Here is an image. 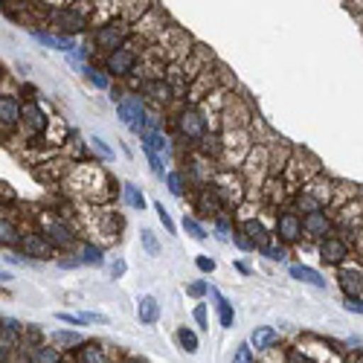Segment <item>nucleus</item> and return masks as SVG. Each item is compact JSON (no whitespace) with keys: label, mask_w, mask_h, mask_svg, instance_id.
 Instances as JSON below:
<instances>
[{"label":"nucleus","mask_w":363,"mask_h":363,"mask_svg":"<svg viewBox=\"0 0 363 363\" xmlns=\"http://www.w3.org/2000/svg\"><path fill=\"white\" fill-rule=\"evenodd\" d=\"M140 143H143V151H155V155H160L163 160H172V155H174L172 137L166 131H143Z\"/></svg>","instance_id":"obj_22"},{"label":"nucleus","mask_w":363,"mask_h":363,"mask_svg":"<svg viewBox=\"0 0 363 363\" xmlns=\"http://www.w3.org/2000/svg\"><path fill=\"white\" fill-rule=\"evenodd\" d=\"M82 76H84L87 84H94L96 90H111V87H113V82H111V76L105 73V67H99V65H94V62H87V65L82 67Z\"/></svg>","instance_id":"obj_32"},{"label":"nucleus","mask_w":363,"mask_h":363,"mask_svg":"<svg viewBox=\"0 0 363 363\" xmlns=\"http://www.w3.org/2000/svg\"><path fill=\"white\" fill-rule=\"evenodd\" d=\"M274 238L285 247H294L302 241V216L294 213L291 206H282V213H277V224H274Z\"/></svg>","instance_id":"obj_12"},{"label":"nucleus","mask_w":363,"mask_h":363,"mask_svg":"<svg viewBox=\"0 0 363 363\" xmlns=\"http://www.w3.org/2000/svg\"><path fill=\"white\" fill-rule=\"evenodd\" d=\"M184 230H186L195 241H206V235H209L206 227L201 224V218H195V216H184Z\"/></svg>","instance_id":"obj_41"},{"label":"nucleus","mask_w":363,"mask_h":363,"mask_svg":"<svg viewBox=\"0 0 363 363\" xmlns=\"http://www.w3.org/2000/svg\"><path fill=\"white\" fill-rule=\"evenodd\" d=\"M238 230L245 233L253 245H256V250H262L264 245H270V241H274V230H270L259 216H250V218H241L238 221Z\"/></svg>","instance_id":"obj_20"},{"label":"nucleus","mask_w":363,"mask_h":363,"mask_svg":"<svg viewBox=\"0 0 363 363\" xmlns=\"http://www.w3.org/2000/svg\"><path fill=\"white\" fill-rule=\"evenodd\" d=\"M84 143H87V148L94 151V155H96L102 163H111V160H113V148H111V145H108L102 137H96V134H94V137H87Z\"/></svg>","instance_id":"obj_38"},{"label":"nucleus","mask_w":363,"mask_h":363,"mask_svg":"<svg viewBox=\"0 0 363 363\" xmlns=\"http://www.w3.org/2000/svg\"><path fill=\"white\" fill-rule=\"evenodd\" d=\"M250 349L256 352V354H267L270 349H277L279 343H282V337H279V331L274 328V325H256L253 331H250Z\"/></svg>","instance_id":"obj_21"},{"label":"nucleus","mask_w":363,"mask_h":363,"mask_svg":"<svg viewBox=\"0 0 363 363\" xmlns=\"http://www.w3.org/2000/svg\"><path fill=\"white\" fill-rule=\"evenodd\" d=\"M151 6H155V0H123V4H119V18L137 23Z\"/></svg>","instance_id":"obj_33"},{"label":"nucleus","mask_w":363,"mask_h":363,"mask_svg":"<svg viewBox=\"0 0 363 363\" xmlns=\"http://www.w3.org/2000/svg\"><path fill=\"white\" fill-rule=\"evenodd\" d=\"M73 256L79 259L82 267H102L105 264V245L94 238H79V245L73 247Z\"/></svg>","instance_id":"obj_19"},{"label":"nucleus","mask_w":363,"mask_h":363,"mask_svg":"<svg viewBox=\"0 0 363 363\" xmlns=\"http://www.w3.org/2000/svg\"><path fill=\"white\" fill-rule=\"evenodd\" d=\"M180 172H184L186 177V184L201 189V186H209L213 184V177H216V163L213 160H206L198 148H192L189 155L184 157V166H180Z\"/></svg>","instance_id":"obj_9"},{"label":"nucleus","mask_w":363,"mask_h":363,"mask_svg":"<svg viewBox=\"0 0 363 363\" xmlns=\"http://www.w3.org/2000/svg\"><path fill=\"white\" fill-rule=\"evenodd\" d=\"M52 119H55V113H50V108L41 99H21V131L18 134L29 145L47 143Z\"/></svg>","instance_id":"obj_2"},{"label":"nucleus","mask_w":363,"mask_h":363,"mask_svg":"<svg viewBox=\"0 0 363 363\" xmlns=\"http://www.w3.org/2000/svg\"><path fill=\"white\" fill-rule=\"evenodd\" d=\"M50 23L55 26V33L62 35H70V38H79L84 33H90V21H94V15H90L87 6H82L79 0L70 6H58V9H50Z\"/></svg>","instance_id":"obj_5"},{"label":"nucleus","mask_w":363,"mask_h":363,"mask_svg":"<svg viewBox=\"0 0 363 363\" xmlns=\"http://www.w3.org/2000/svg\"><path fill=\"white\" fill-rule=\"evenodd\" d=\"M198 151H201V155L206 157V160H213L216 166L221 163V157H224V140H221V134L218 131H209L198 145H195Z\"/></svg>","instance_id":"obj_30"},{"label":"nucleus","mask_w":363,"mask_h":363,"mask_svg":"<svg viewBox=\"0 0 363 363\" xmlns=\"http://www.w3.org/2000/svg\"><path fill=\"white\" fill-rule=\"evenodd\" d=\"M58 267H65V270H73V267H82V264H79V259L73 256V259H58Z\"/></svg>","instance_id":"obj_55"},{"label":"nucleus","mask_w":363,"mask_h":363,"mask_svg":"<svg viewBox=\"0 0 363 363\" xmlns=\"http://www.w3.org/2000/svg\"><path fill=\"white\" fill-rule=\"evenodd\" d=\"M35 227L44 233V238L55 247V253H73L79 245V227L65 216V213H52V209H41L35 216Z\"/></svg>","instance_id":"obj_1"},{"label":"nucleus","mask_w":363,"mask_h":363,"mask_svg":"<svg viewBox=\"0 0 363 363\" xmlns=\"http://www.w3.org/2000/svg\"><path fill=\"white\" fill-rule=\"evenodd\" d=\"M335 233V221H331V216L325 213V209H314V213L302 216V235L311 238V241H320L325 235Z\"/></svg>","instance_id":"obj_17"},{"label":"nucleus","mask_w":363,"mask_h":363,"mask_svg":"<svg viewBox=\"0 0 363 363\" xmlns=\"http://www.w3.org/2000/svg\"><path fill=\"white\" fill-rule=\"evenodd\" d=\"M186 294L195 296V299H203V296L209 294V282H206V279H195V282L186 285Z\"/></svg>","instance_id":"obj_47"},{"label":"nucleus","mask_w":363,"mask_h":363,"mask_svg":"<svg viewBox=\"0 0 363 363\" xmlns=\"http://www.w3.org/2000/svg\"><path fill=\"white\" fill-rule=\"evenodd\" d=\"M195 267L201 274H216V259L213 256H195Z\"/></svg>","instance_id":"obj_49"},{"label":"nucleus","mask_w":363,"mask_h":363,"mask_svg":"<svg viewBox=\"0 0 363 363\" xmlns=\"http://www.w3.org/2000/svg\"><path fill=\"white\" fill-rule=\"evenodd\" d=\"M123 201L131 206V209H145V195H143V189L137 186V184H131V180H125L123 184Z\"/></svg>","instance_id":"obj_37"},{"label":"nucleus","mask_w":363,"mask_h":363,"mask_svg":"<svg viewBox=\"0 0 363 363\" xmlns=\"http://www.w3.org/2000/svg\"><path fill=\"white\" fill-rule=\"evenodd\" d=\"M137 320H140V325H157V320H160V302H157V296L143 294L137 299Z\"/></svg>","instance_id":"obj_27"},{"label":"nucleus","mask_w":363,"mask_h":363,"mask_svg":"<svg viewBox=\"0 0 363 363\" xmlns=\"http://www.w3.org/2000/svg\"><path fill=\"white\" fill-rule=\"evenodd\" d=\"M21 131V96L0 90V140H12Z\"/></svg>","instance_id":"obj_13"},{"label":"nucleus","mask_w":363,"mask_h":363,"mask_svg":"<svg viewBox=\"0 0 363 363\" xmlns=\"http://www.w3.org/2000/svg\"><path fill=\"white\" fill-rule=\"evenodd\" d=\"M213 224H216V238L218 241H233V233H235V224H233V213H221V216H216L213 218Z\"/></svg>","instance_id":"obj_36"},{"label":"nucleus","mask_w":363,"mask_h":363,"mask_svg":"<svg viewBox=\"0 0 363 363\" xmlns=\"http://www.w3.org/2000/svg\"><path fill=\"white\" fill-rule=\"evenodd\" d=\"M206 296H213V302H216L221 328H233V325H235V308H233V302H230L218 288H213V285H209V294H206Z\"/></svg>","instance_id":"obj_29"},{"label":"nucleus","mask_w":363,"mask_h":363,"mask_svg":"<svg viewBox=\"0 0 363 363\" xmlns=\"http://www.w3.org/2000/svg\"><path fill=\"white\" fill-rule=\"evenodd\" d=\"M192 320H195V325H198L201 331H206V328H209V311H206V302H198V306L192 308Z\"/></svg>","instance_id":"obj_45"},{"label":"nucleus","mask_w":363,"mask_h":363,"mask_svg":"<svg viewBox=\"0 0 363 363\" xmlns=\"http://www.w3.org/2000/svg\"><path fill=\"white\" fill-rule=\"evenodd\" d=\"M337 285L343 291V296H363V267L354 264H340V274H337Z\"/></svg>","instance_id":"obj_23"},{"label":"nucleus","mask_w":363,"mask_h":363,"mask_svg":"<svg viewBox=\"0 0 363 363\" xmlns=\"http://www.w3.org/2000/svg\"><path fill=\"white\" fill-rule=\"evenodd\" d=\"M41 4H47V9H58V6H70V4H76V0H41Z\"/></svg>","instance_id":"obj_54"},{"label":"nucleus","mask_w":363,"mask_h":363,"mask_svg":"<svg viewBox=\"0 0 363 363\" xmlns=\"http://www.w3.org/2000/svg\"><path fill=\"white\" fill-rule=\"evenodd\" d=\"M0 343L9 346L12 352L21 349V343H23V323H18L15 317H0Z\"/></svg>","instance_id":"obj_24"},{"label":"nucleus","mask_w":363,"mask_h":363,"mask_svg":"<svg viewBox=\"0 0 363 363\" xmlns=\"http://www.w3.org/2000/svg\"><path fill=\"white\" fill-rule=\"evenodd\" d=\"M76 363H111V357H108V349L102 346V343H96V340H84L79 349H76V357H73Z\"/></svg>","instance_id":"obj_28"},{"label":"nucleus","mask_w":363,"mask_h":363,"mask_svg":"<svg viewBox=\"0 0 363 363\" xmlns=\"http://www.w3.org/2000/svg\"><path fill=\"white\" fill-rule=\"evenodd\" d=\"M174 137L180 143H186V145H198L209 131H213V125H209V119L203 116V111L198 105H184L177 113H174Z\"/></svg>","instance_id":"obj_4"},{"label":"nucleus","mask_w":363,"mask_h":363,"mask_svg":"<svg viewBox=\"0 0 363 363\" xmlns=\"http://www.w3.org/2000/svg\"><path fill=\"white\" fill-rule=\"evenodd\" d=\"M233 363H256V352L250 349V343H238V346H235Z\"/></svg>","instance_id":"obj_44"},{"label":"nucleus","mask_w":363,"mask_h":363,"mask_svg":"<svg viewBox=\"0 0 363 363\" xmlns=\"http://www.w3.org/2000/svg\"><path fill=\"white\" fill-rule=\"evenodd\" d=\"M134 35V23L125 21V18H108V21H99L94 29H90V44H94V52H111L116 47L128 44Z\"/></svg>","instance_id":"obj_3"},{"label":"nucleus","mask_w":363,"mask_h":363,"mask_svg":"<svg viewBox=\"0 0 363 363\" xmlns=\"http://www.w3.org/2000/svg\"><path fill=\"white\" fill-rule=\"evenodd\" d=\"M163 180H166V186H169V192H172L174 198H184V195H186V189H189L186 177H184V172H180V169H169Z\"/></svg>","instance_id":"obj_34"},{"label":"nucleus","mask_w":363,"mask_h":363,"mask_svg":"<svg viewBox=\"0 0 363 363\" xmlns=\"http://www.w3.org/2000/svg\"><path fill=\"white\" fill-rule=\"evenodd\" d=\"M15 250H18L21 256H26L29 262H52V259H55V247L44 238V233H41L38 227L23 230Z\"/></svg>","instance_id":"obj_10"},{"label":"nucleus","mask_w":363,"mask_h":363,"mask_svg":"<svg viewBox=\"0 0 363 363\" xmlns=\"http://www.w3.org/2000/svg\"><path fill=\"white\" fill-rule=\"evenodd\" d=\"M209 186L221 195V201L227 203L230 213H233V206L245 203V198H247V184H245V177H241L238 169H216V177Z\"/></svg>","instance_id":"obj_7"},{"label":"nucleus","mask_w":363,"mask_h":363,"mask_svg":"<svg viewBox=\"0 0 363 363\" xmlns=\"http://www.w3.org/2000/svg\"><path fill=\"white\" fill-rule=\"evenodd\" d=\"M317 253H320V262H323V264L340 267V264H346V259L352 256V245H349L343 235L331 233V235H325V238L317 241Z\"/></svg>","instance_id":"obj_14"},{"label":"nucleus","mask_w":363,"mask_h":363,"mask_svg":"<svg viewBox=\"0 0 363 363\" xmlns=\"http://www.w3.org/2000/svg\"><path fill=\"white\" fill-rule=\"evenodd\" d=\"M155 213H157V218H160L163 230H166L169 235H177V224H174V218L169 216V209L163 206V201H155Z\"/></svg>","instance_id":"obj_42"},{"label":"nucleus","mask_w":363,"mask_h":363,"mask_svg":"<svg viewBox=\"0 0 363 363\" xmlns=\"http://www.w3.org/2000/svg\"><path fill=\"white\" fill-rule=\"evenodd\" d=\"M140 96L145 99V105H151L155 111H163V108H169V105L177 99L174 90H172V84H169L163 76L140 79Z\"/></svg>","instance_id":"obj_11"},{"label":"nucleus","mask_w":363,"mask_h":363,"mask_svg":"<svg viewBox=\"0 0 363 363\" xmlns=\"http://www.w3.org/2000/svg\"><path fill=\"white\" fill-rule=\"evenodd\" d=\"M233 241H235V247H238V250H245V253H256V245H253V241H250L245 233H241L238 227H235V233H233Z\"/></svg>","instance_id":"obj_46"},{"label":"nucleus","mask_w":363,"mask_h":363,"mask_svg":"<svg viewBox=\"0 0 363 363\" xmlns=\"http://www.w3.org/2000/svg\"><path fill=\"white\" fill-rule=\"evenodd\" d=\"M331 221H335V233H346V235H357L363 230V201H349L343 203L340 209H335V216H331Z\"/></svg>","instance_id":"obj_15"},{"label":"nucleus","mask_w":363,"mask_h":363,"mask_svg":"<svg viewBox=\"0 0 363 363\" xmlns=\"http://www.w3.org/2000/svg\"><path fill=\"white\" fill-rule=\"evenodd\" d=\"M140 241H143V250L148 256H157L160 253V241H157V235L151 233V230H140Z\"/></svg>","instance_id":"obj_43"},{"label":"nucleus","mask_w":363,"mask_h":363,"mask_svg":"<svg viewBox=\"0 0 363 363\" xmlns=\"http://www.w3.org/2000/svg\"><path fill=\"white\" fill-rule=\"evenodd\" d=\"M82 320H84V325H90V323H96V325H108L111 320H108V314H99V311H82Z\"/></svg>","instance_id":"obj_50"},{"label":"nucleus","mask_w":363,"mask_h":363,"mask_svg":"<svg viewBox=\"0 0 363 363\" xmlns=\"http://www.w3.org/2000/svg\"><path fill=\"white\" fill-rule=\"evenodd\" d=\"M192 209H198L195 218H209V221H213L216 216H221V213H230L227 203L221 201V195H218L213 186L195 189V195H192Z\"/></svg>","instance_id":"obj_16"},{"label":"nucleus","mask_w":363,"mask_h":363,"mask_svg":"<svg viewBox=\"0 0 363 363\" xmlns=\"http://www.w3.org/2000/svg\"><path fill=\"white\" fill-rule=\"evenodd\" d=\"M174 337H177L180 349H184L186 354H198V349H201V340H198V331H192V328H186V325H180Z\"/></svg>","instance_id":"obj_35"},{"label":"nucleus","mask_w":363,"mask_h":363,"mask_svg":"<svg viewBox=\"0 0 363 363\" xmlns=\"http://www.w3.org/2000/svg\"><path fill=\"white\" fill-rule=\"evenodd\" d=\"M29 35H33L41 47H50V50H58V52H70L79 41L70 38V35H62V33H52V29H44V26H29Z\"/></svg>","instance_id":"obj_18"},{"label":"nucleus","mask_w":363,"mask_h":363,"mask_svg":"<svg viewBox=\"0 0 363 363\" xmlns=\"http://www.w3.org/2000/svg\"><path fill=\"white\" fill-rule=\"evenodd\" d=\"M52 346H58L62 352H70V349H79L82 343H84V337L79 335L76 328H58V331H52V335L47 337Z\"/></svg>","instance_id":"obj_31"},{"label":"nucleus","mask_w":363,"mask_h":363,"mask_svg":"<svg viewBox=\"0 0 363 363\" xmlns=\"http://www.w3.org/2000/svg\"><path fill=\"white\" fill-rule=\"evenodd\" d=\"M233 267L238 270V274H241V277H250V274H253V267H250V264H247L245 259H235V262H233Z\"/></svg>","instance_id":"obj_53"},{"label":"nucleus","mask_w":363,"mask_h":363,"mask_svg":"<svg viewBox=\"0 0 363 363\" xmlns=\"http://www.w3.org/2000/svg\"><path fill=\"white\" fill-rule=\"evenodd\" d=\"M12 279H15V277L9 274V270H0V282H4V285H9Z\"/></svg>","instance_id":"obj_57"},{"label":"nucleus","mask_w":363,"mask_h":363,"mask_svg":"<svg viewBox=\"0 0 363 363\" xmlns=\"http://www.w3.org/2000/svg\"><path fill=\"white\" fill-rule=\"evenodd\" d=\"M259 253H262V256H264L267 262H279V264H282V262H288V256H291V250H288L285 245H279L277 238L270 241V245H264V247H262Z\"/></svg>","instance_id":"obj_39"},{"label":"nucleus","mask_w":363,"mask_h":363,"mask_svg":"<svg viewBox=\"0 0 363 363\" xmlns=\"http://www.w3.org/2000/svg\"><path fill=\"white\" fill-rule=\"evenodd\" d=\"M102 67L111 79H131L137 76V67H140V52L134 50V44H123V47H116L111 52H105L102 58Z\"/></svg>","instance_id":"obj_8"},{"label":"nucleus","mask_w":363,"mask_h":363,"mask_svg":"<svg viewBox=\"0 0 363 363\" xmlns=\"http://www.w3.org/2000/svg\"><path fill=\"white\" fill-rule=\"evenodd\" d=\"M343 308L352 314H363V296H343Z\"/></svg>","instance_id":"obj_51"},{"label":"nucleus","mask_w":363,"mask_h":363,"mask_svg":"<svg viewBox=\"0 0 363 363\" xmlns=\"http://www.w3.org/2000/svg\"><path fill=\"white\" fill-rule=\"evenodd\" d=\"M111 279H123L125 277V270H128V264H125V259H116V262H111Z\"/></svg>","instance_id":"obj_52"},{"label":"nucleus","mask_w":363,"mask_h":363,"mask_svg":"<svg viewBox=\"0 0 363 363\" xmlns=\"http://www.w3.org/2000/svg\"><path fill=\"white\" fill-rule=\"evenodd\" d=\"M55 320H58V323H65V325H73V328L84 325L82 314H70V311H58V314H55Z\"/></svg>","instance_id":"obj_48"},{"label":"nucleus","mask_w":363,"mask_h":363,"mask_svg":"<svg viewBox=\"0 0 363 363\" xmlns=\"http://www.w3.org/2000/svg\"><path fill=\"white\" fill-rule=\"evenodd\" d=\"M0 363H12V349L0 343Z\"/></svg>","instance_id":"obj_56"},{"label":"nucleus","mask_w":363,"mask_h":363,"mask_svg":"<svg viewBox=\"0 0 363 363\" xmlns=\"http://www.w3.org/2000/svg\"><path fill=\"white\" fill-rule=\"evenodd\" d=\"M4 6H6V0H0V9H4Z\"/></svg>","instance_id":"obj_59"},{"label":"nucleus","mask_w":363,"mask_h":363,"mask_svg":"<svg viewBox=\"0 0 363 363\" xmlns=\"http://www.w3.org/2000/svg\"><path fill=\"white\" fill-rule=\"evenodd\" d=\"M125 363H148V360H143V357H134V360H125Z\"/></svg>","instance_id":"obj_58"},{"label":"nucleus","mask_w":363,"mask_h":363,"mask_svg":"<svg viewBox=\"0 0 363 363\" xmlns=\"http://www.w3.org/2000/svg\"><path fill=\"white\" fill-rule=\"evenodd\" d=\"M21 233H23V227L12 216L0 213V247H4V250H15L18 241H21Z\"/></svg>","instance_id":"obj_26"},{"label":"nucleus","mask_w":363,"mask_h":363,"mask_svg":"<svg viewBox=\"0 0 363 363\" xmlns=\"http://www.w3.org/2000/svg\"><path fill=\"white\" fill-rule=\"evenodd\" d=\"M145 155V160H148V169H151V174L155 177H166V172H169V160H163L160 155H155V151H143Z\"/></svg>","instance_id":"obj_40"},{"label":"nucleus","mask_w":363,"mask_h":363,"mask_svg":"<svg viewBox=\"0 0 363 363\" xmlns=\"http://www.w3.org/2000/svg\"><path fill=\"white\" fill-rule=\"evenodd\" d=\"M288 274H291V279H296V282H302V285H314V288H320V291L328 288V279L320 274L317 267H308V264H291V267H288Z\"/></svg>","instance_id":"obj_25"},{"label":"nucleus","mask_w":363,"mask_h":363,"mask_svg":"<svg viewBox=\"0 0 363 363\" xmlns=\"http://www.w3.org/2000/svg\"><path fill=\"white\" fill-rule=\"evenodd\" d=\"M116 116H119V123H123L134 137L143 134L145 128V116H148V105L140 94H134V90H123V96H119L116 102Z\"/></svg>","instance_id":"obj_6"}]
</instances>
